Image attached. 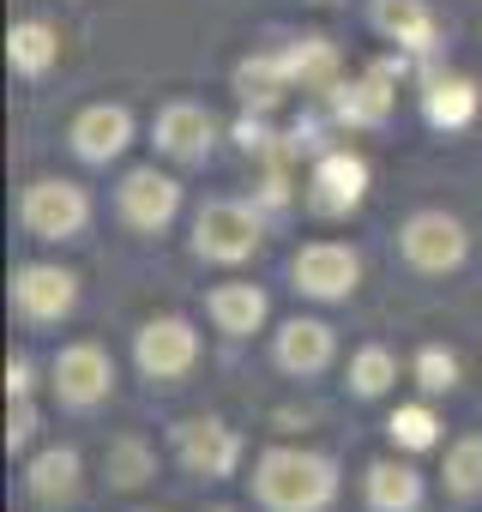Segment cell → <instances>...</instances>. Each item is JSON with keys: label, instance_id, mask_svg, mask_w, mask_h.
I'll return each instance as SVG.
<instances>
[{"label": "cell", "instance_id": "obj_1", "mask_svg": "<svg viewBox=\"0 0 482 512\" xmlns=\"http://www.w3.org/2000/svg\"><path fill=\"white\" fill-rule=\"evenodd\" d=\"M254 500L266 512H326L338 500V458L314 446H266L254 458Z\"/></svg>", "mask_w": 482, "mask_h": 512}, {"label": "cell", "instance_id": "obj_2", "mask_svg": "<svg viewBox=\"0 0 482 512\" xmlns=\"http://www.w3.org/2000/svg\"><path fill=\"white\" fill-rule=\"evenodd\" d=\"M266 241V211L254 199H205L193 211V260L205 266H248Z\"/></svg>", "mask_w": 482, "mask_h": 512}, {"label": "cell", "instance_id": "obj_3", "mask_svg": "<svg viewBox=\"0 0 482 512\" xmlns=\"http://www.w3.org/2000/svg\"><path fill=\"white\" fill-rule=\"evenodd\" d=\"M19 223L37 241H79L91 229V193L67 175H37L19 193Z\"/></svg>", "mask_w": 482, "mask_h": 512}, {"label": "cell", "instance_id": "obj_4", "mask_svg": "<svg viewBox=\"0 0 482 512\" xmlns=\"http://www.w3.org/2000/svg\"><path fill=\"white\" fill-rule=\"evenodd\" d=\"M7 302H13L25 332H49L79 308V278L67 266H55V260H25V266H13Z\"/></svg>", "mask_w": 482, "mask_h": 512}, {"label": "cell", "instance_id": "obj_5", "mask_svg": "<svg viewBox=\"0 0 482 512\" xmlns=\"http://www.w3.org/2000/svg\"><path fill=\"white\" fill-rule=\"evenodd\" d=\"M169 446H175V464L199 482H223L241 470V452H248V440H241L223 416H181L169 428Z\"/></svg>", "mask_w": 482, "mask_h": 512}, {"label": "cell", "instance_id": "obj_6", "mask_svg": "<svg viewBox=\"0 0 482 512\" xmlns=\"http://www.w3.org/2000/svg\"><path fill=\"white\" fill-rule=\"evenodd\" d=\"M398 253L404 266L422 272V278H446L470 260V235L452 211H410L404 229H398Z\"/></svg>", "mask_w": 482, "mask_h": 512}, {"label": "cell", "instance_id": "obj_7", "mask_svg": "<svg viewBox=\"0 0 482 512\" xmlns=\"http://www.w3.org/2000/svg\"><path fill=\"white\" fill-rule=\"evenodd\" d=\"M133 362H139V374H145L151 386H181V380L193 374V362H199V332H193V320H181V314L145 320L139 338H133Z\"/></svg>", "mask_w": 482, "mask_h": 512}, {"label": "cell", "instance_id": "obj_8", "mask_svg": "<svg viewBox=\"0 0 482 512\" xmlns=\"http://www.w3.org/2000/svg\"><path fill=\"white\" fill-rule=\"evenodd\" d=\"M49 392L61 398V410H97L109 392H115V362L103 344L79 338V344H61L55 362H49Z\"/></svg>", "mask_w": 482, "mask_h": 512}, {"label": "cell", "instance_id": "obj_9", "mask_svg": "<svg viewBox=\"0 0 482 512\" xmlns=\"http://www.w3.org/2000/svg\"><path fill=\"white\" fill-rule=\"evenodd\" d=\"M115 211H121V223H127L133 235H163V229L181 217V181L163 175L157 163H139V169L121 175Z\"/></svg>", "mask_w": 482, "mask_h": 512}, {"label": "cell", "instance_id": "obj_10", "mask_svg": "<svg viewBox=\"0 0 482 512\" xmlns=\"http://www.w3.org/2000/svg\"><path fill=\"white\" fill-rule=\"evenodd\" d=\"M290 278H296V296H308V302H350L362 284V260L344 241H308V247H296Z\"/></svg>", "mask_w": 482, "mask_h": 512}, {"label": "cell", "instance_id": "obj_11", "mask_svg": "<svg viewBox=\"0 0 482 512\" xmlns=\"http://www.w3.org/2000/svg\"><path fill=\"white\" fill-rule=\"evenodd\" d=\"M368 157H356V151H320L314 157V169H308V211L314 217H350L362 199H368Z\"/></svg>", "mask_w": 482, "mask_h": 512}, {"label": "cell", "instance_id": "obj_12", "mask_svg": "<svg viewBox=\"0 0 482 512\" xmlns=\"http://www.w3.org/2000/svg\"><path fill=\"white\" fill-rule=\"evenodd\" d=\"M217 139H223V127H217V115L205 109V103H163L157 109V121H151V145L169 157V163H205L211 151H217Z\"/></svg>", "mask_w": 482, "mask_h": 512}, {"label": "cell", "instance_id": "obj_13", "mask_svg": "<svg viewBox=\"0 0 482 512\" xmlns=\"http://www.w3.org/2000/svg\"><path fill=\"white\" fill-rule=\"evenodd\" d=\"M326 109H332V127H350V133H380L398 109V85L380 79L374 67L362 79H338L326 91Z\"/></svg>", "mask_w": 482, "mask_h": 512}, {"label": "cell", "instance_id": "obj_14", "mask_svg": "<svg viewBox=\"0 0 482 512\" xmlns=\"http://www.w3.org/2000/svg\"><path fill=\"white\" fill-rule=\"evenodd\" d=\"M67 145H73V157L91 163V169L115 163V157L133 145V109H127V103H91V109H79L73 127H67Z\"/></svg>", "mask_w": 482, "mask_h": 512}, {"label": "cell", "instance_id": "obj_15", "mask_svg": "<svg viewBox=\"0 0 482 512\" xmlns=\"http://www.w3.org/2000/svg\"><path fill=\"white\" fill-rule=\"evenodd\" d=\"M332 356H338V332H332L326 320H314V314L284 320L278 338H272V362H278L290 380H314V374H326Z\"/></svg>", "mask_w": 482, "mask_h": 512}, {"label": "cell", "instance_id": "obj_16", "mask_svg": "<svg viewBox=\"0 0 482 512\" xmlns=\"http://www.w3.org/2000/svg\"><path fill=\"white\" fill-rule=\"evenodd\" d=\"M368 25L416 61H428L440 49V19H434L428 0H368Z\"/></svg>", "mask_w": 482, "mask_h": 512}, {"label": "cell", "instance_id": "obj_17", "mask_svg": "<svg viewBox=\"0 0 482 512\" xmlns=\"http://www.w3.org/2000/svg\"><path fill=\"white\" fill-rule=\"evenodd\" d=\"M25 494H31L43 512H67V506L85 494V458H79V446H43V452L25 464Z\"/></svg>", "mask_w": 482, "mask_h": 512}, {"label": "cell", "instance_id": "obj_18", "mask_svg": "<svg viewBox=\"0 0 482 512\" xmlns=\"http://www.w3.org/2000/svg\"><path fill=\"white\" fill-rule=\"evenodd\" d=\"M290 91H296V79H290L284 49H260V55H248V61H235V97H241V109H248V115L284 109Z\"/></svg>", "mask_w": 482, "mask_h": 512}, {"label": "cell", "instance_id": "obj_19", "mask_svg": "<svg viewBox=\"0 0 482 512\" xmlns=\"http://www.w3.org/2000/svg\"><path fill=\"white\" fill-rule=\"evenodd\" d=\"M362 500H368V512H422L428 482H422V470L410 464V452H404V458H374V464L362 470Z\"/></svg>", "mask_w": 482, "mask_h": 512}, {"label": "cell", "instance_id": "obj_20", "mask_svg": "<svg viewBox=\"0 0 482 512\" xmlns=\"http://www.w3.org/2000/svg\"><path fill=\"white\" fill-rule=\"evenodd\" d=\"M482 115V91L464 73H428L422 79V121L434 133H464Z\"/></svg>", "mask_w": 482, "mask_h": 512}, {"label": "cell", "instance_id": "obj_21", "mask_svg": "<svg viewBox=\"0 0 482 512\" xmlns=\"http://www.w3.org/2000/svg\"><path fill=\"white\" fill-rule=\"evenodd\" d=\"M266 314H272V302H266L260 284H217V290L205 296V320H211L223 338H254V332L266 326Z\"/></svg>", "mask_w": 482, "mask_h": 512}, {"label": "cell", "instance_id": "obj_22", "mask_svg": "<svg viewBox=\"0 0 482 512\" xmlns=\"http://www.w3.org/2000/svg\"><path fill=\"white\" fill-rule=\"evenodd\" d=\"M55 61H61V37H55L49 19H19V25L7 31V67H13L19 79H49Z\"/></svg>", "mask_w": 482, "mask_h": 512}, {"label": "cell", "instance_id": "obj_23", "mask_svg": "<svg viewBox=\"0 0 482 512\" xmlns=\"http://www.w3.org/2000/svg\"><path fill=\"white\" fill-rule=\"evenodd\" d=\"M284 61H290L296 91H314V97H326V91L344 79V55H338L332 37H296V43L284 49Z\"/></svg>", "mask_w": 482, "mask_h": 512}, {"label": "cell", "instance_id": "obj_24", "mask_svg": "<svg viewBox=\"0 0 482 512\" xmlns=\"http://www.w3.org/2000/svg\"><path fill=\"white\" fill-rule=\"evenodd\" d=\"M103 476H109L115 494L151 488V482H157V452H151V440H145V434H115V440L103 446Z\"/></svg>", "mask_w": 482, "mask_h": 512}, {"label": "cell", "instance_id": "obj_25", "mask_svg": "<svg viewBox=\"0 0 482 512\" xmlns=\"http://www.w3.org/2000/svg\"><path fill=\"white\" fill-rule=\"evenodd\" d=\"M344 386H350V398H362V404L386 398V392L398 386V356H392L386 344H362V350L350 356V368H344Z\"/></svg>", "mask_w": 482, "mask_h": 512}, {"label": "cell", "instance_id": "obj_26", "mask_svg": "<svg viewBox=\"0 0 482 512\" xmlns=\"http://www.w3.org/2000/svg\"><path fill=\"white\" fill-rule=\"evenodd\" d=\"M386 434H392V446L398 452H434L440 446V416H434V404H398L392 416H386Z\"/></svg>", "mask_w": 482, "mask_h": 512}, {"label": "cell", "instance_id": "obj_27", "mask_svg": "<svg viewBox=\"0 0 482 512\" xmlns=\"http://www.w3.org/2000/svg\"><path fill=\"white\" fill-rule=\"evenodd\" d=\"M452 500H476L482 494V434H458L446 446V470H440Z\"/></svg>", "mask_w": 482, "mask_h": 512}, {"label": "cell", "instance_id": "obj_28", "mask_svg": "<svg viewBox=\"0 0 482 512\" xmlns=\"http://www.w3.org/2000/svg\"><path fill=\"white\" fill-rule=\"evenodd\" d=\"M410 374H416L422 398H446V392L458 386V356H452L446 344H422L416 362H410Z\"/></svg>", "mask_w": 482, "mask_h": 512}, {"label": "cell", "instance_id": "obj_29", "mask_svg": "<svg viewBox=\"0 0 482 512\" xmlns=\"http://www.w3.org/2000/svg\"><path fill=\"white\" fill-rule=\"evenodd\" d=\"M13 410H7V452H25L31 440H37V422H43V410H37V398H7Z\"/></svg>", "mask_w": 482, "mask_h": 512}, {"label": "cell", "instance_id": "obj_30", "mask_svg": "<svg viewBox=\"0 0 482 512\" xmlns=\"http://www.w3.org/2000/svg\"><path fill=\"white\" fill-rule=\"evenodd\" d=\"M37 392V368L31 356H7V398H31Z\"/></svg>", "mask_w": 482, "mask_h": 512}, {"label": "cell", "instance_id": "obj_31", "mask_svg": "<svg viewBox=\"0 0 482 512\" xmlns=\"http://www.w3.org/2000/svg\"><path fill=\"white\" fill-rule=\"evenodd\" d=\"M211 512H235V506H211Z\"/></svg>", "mask_w": 482, "mask_h": 512}, {"label": "cell", "instance_id": "obj_32", "mask_svg": "<svg viewBox=\"0 0 482 512\" xmlns=\"http://www.w3.org/2000/svg\"><path fill=\"white\" fill-rule=\"evenodd\" d=\"M320 7H326V0H320Z\"/></svg>", "mask_w": 482, "mask_h": 512}]
</instances>
